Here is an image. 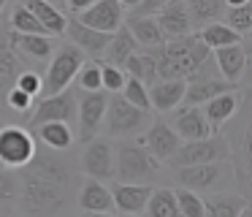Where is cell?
I'll list each match as a JSON object with an SVG mask.
<instances>
[{
    "label": "cell",
    "mask_w": 252,
    "mask_h": 217,
    "mask_svg": "<svg viewBox=\"0 0 252 217\" xmlns=\"http://www.w3.org/2000/svg\"><path fill=\"white\" fill-rule=\"evenodd\" d=\"M76 79L82 90H103L100 87V63H82L76 71Z\"/></svg>",
    "instance_id": "cell-40"
},
{
    "label": "cell",
    "mask_w": 252,
    "mask_h": 217,
    "mask_svg": "<svg viewBox=\"0 0 252 217\" xmlns=\"http://www.w3.org/2000/svg\"><path fill=\"white\" fill-rule=\"evenodd\" d=\"M55 119L68 122V125L76 119V95H73L68 87H65L63 92L46 95L35 108H30V114H28V128H35V125H41V122H55Z\"/></svg>",
    "instance_id": "cell-9"
},
{
    "label": "cell",
    "mask_w": 252,
    "mask_h": 217,
    "mask_svg": "<svg viewBox=\"0 0 252 217\" xmlns=\"http://www.w3.org/2000/svg\"><path fill=\"white\" fill-rule=\"evenodd\" d=\"M187 11H190L192 27H201L206 22H214L222 16L225 11V0H185Z\"/></svg>",
    "instance_id": "cell-33"
},
{
    "label": "cell",
    "mask_w": 252,
    "mask_h": 217,
    "mask_svg": "<svg viewBox=\"0 0 252 217\" xmlns=\"http://www.w3.org/2000/svg\"><path fill=\"white\" fill-rule=\"evenodd\" d=\"M230 155V141L222 139V136L212 133L203 136V139H192V141H182L176 146V152L168 157L171 168L179 166H192V163H212V160H225Z\"/></svg>",
    "instance_id": "cell-6"
},
{
    "label": "cell",
    "mask_w": 252,
    "mask_h": 217,
    "mask_svg": "<svg viewBox=\"0 0 252 217\" xmlns=\"http://www.w3.org/2000/svg\"><path fill=\"white\" fill-rule=\"evenodd\" d=\"M19 171L35 174V177H41V179H52V182H60V184H65L68 177H71V168H68V163L63 160L60 155H57V149L41 152L38 146H35L30 163L25 168H19Z\"/></svg>",
    "instance_id": "cell-19"
},
{
    "label": "cell",
    "mask_w": 252,
    "mask_h": 217,
    "mask_svg": "<svg viewBox=\"0 0 252 217\" xmlns=\"http://www.w3.org/2000/svg\"><path fill=\"white\" fill-rule=\"evenodd\" d=\"M136 139H138V144L147 146V149L152 152L160 163L168 160V157L176 152V146L182 144L179 133H176V130L171 128L165 119H152V122H149V128L144 130L141 136H136Z\"/></svg>",
    "instance_id": "cell-12"
},
{
    "label": "cell",
    "mask_w": 252,
    "mask_h": 217,
    "mask_svg": "<svg viewBox=\"0 0 252 217\" xmlns=\"http://www.w3.org/2000/svg\"><path fill=\"white\" fill-rule=\"evenodd\" d=\"M125 27L130 30V36L136 38L138 46H144V49L160 46V43L168 41V38H165V33L160 30V25H158V19H155V16L130 14V16H125Z\"/></svg>",
    "instance_id": "cell-25"
},
{
    "label": "cell",
    "mask_w": 252,
    "mask_h": 217,
    "mask_svg": "<svg viewBox=\"0 0 252 217\" xmlns=\"http://www.w3.org/2000/svg\"><path fill=\"white\" fill-rule=\"evenodd\" d=\"M122 68H125V73L127 76H133V79H138V81H144V84H152V81H158L160 76H158V65H155V60H152V54L144 49V52H133L130 57L122 63Z\"/></svg>",
    "instance_id": "cell-30"
},
{
    "label": "cell",
    "mask_w": 252,
    "mask_h": 217,
    "mask_svg": "<svg viewBox=\"0 0 252 217\" xmlns=\"http://www.w3.org/2000/svg\"><path fill=\"white\" fill-rule=\"evenodd\" d=\"M136 49H138L136 38L130 36V30H127L125 22H122V25L111 33L109 43H106V49H103V57H106V63H111V65H122Z\"/></svg>",
    "instance_id": "cell-28"
},
{
    "label": "cell",
    "mask_w": 252,
    "mask_h": 217,
    "mask_svg": "<svg viewBox=\"0 0 252 217\" xmlns=\"http://www.w3.org/2000/svg\"><path fill=\"white\" fill-rule=\"evenodd\" d=\"M73 19L87 25V27H95V30L114 33L117 27L125 22V8H122L117 0H95V3L87 5L84 11L73 14Z\"/></svg>",
    "instance_id": "cell-11"
},
{
    "label": "cell",
    "mask_w": 252,
    "mask_h": 217,
    "mask_svg": "<svg viewBox=\"0 0 252 217\" xmlns=\"http://www.w3.org/2000/svg\"><path fill=\"white\" fill-rule=\"evenodd\" d=\"M117 3H120L122 8H125V11H133V8H136V5H138V3H141V0H117Z\"/></svg>",
    "instance_id": "cell-46"
},
{
    "label": "cell",
    "mask_w": 252,
    "mask_h": 217,
    "mask_svg": "<svg viewBox=\"0 0 252 217\" xmlns=\"http://www.w3.org/2000/svg\"><path fill=\"white\" fill-rule=\"evenodd\" d=\"M149 122H152V111L133 106L122 92H109V103H106L100 128L111 139H136L149 128Z\"/></svg>",
    "instance_id": "cell-2"
},
{
    "label": "cell",
    "mask_w": 252,
    "mask_h": 217,
    "mask_svg": "<svg viewBox=\"0 0 252 217\" xmlns=\"http://www.w3.org/2000/svg\"><path fill=\"white\" fill-rule=\"evenodd\" d=\"M19 204L25 215H55L65 209V190L60 182L41 179L35 174L22 171V184H19Z\"/></svg>",
    "instance_id": "cell-4"
},
{
    "label": "cell",
    "mask_w": 252,
    "mask_h": 217,
    "mask_svg": "<svg viewBox=\"0 0 252 217\" xmlns=\"http://www.w3.org/2000/svg\"><path fill=\"white\" fill-rule=\"evenodd\" d=\"M120 92L133 103V106L152 111V106H149V90H147V84H144V81H138V79H133V76H127V79H125V87H122Z\"/></svg>",
    "instance_id": "cell-37"
},
{
    "label": "cell",
    "mask_w": 252,
    "mask_h": 217,
    "mask_svg": "<svg viewBox=\"0 0 252 217\" xmlns=\"http://www.w3.org/2000/svg\"><path fill=\"white\" fill-rule=\"evenodd\" d=\"M201 108H203V114H206L209 125L214 128V133H217L220 125L228 122V119L241 108V95L236 90H225V92H220V95L209 98L206 103H201Z\"/></svg>",
    "instance_id": "cell-24"
},
{
    "label": "cell",
    "mask_w": 252,
    "mask_h": 217,
    "mask_svg": "<svg viewBox=\"0 0 252 217\" xmlns=\"http://www.w3.org/2000/svg\"><path fill=\"white\" fill-rule=\"evenodd\" d=\"M109 190H111V201H114V212H120V215H144V206L149 201L152 184L149 182H120L117 179Z\"/></svg>",
    "instance_id": "cell-14"
},
{
    "label": "cell",
    "mask_w": 252,
    "mask_h": 217,
    "mask_svg": "<svg viewBox=\"0 0 252 217\" xmlns=\"http://www.w3.org/2000/svg\"><path fill=\"white\" fill-rule=\"evenodd\" d=\"M35 128H38V139L46 149L63 152V149H68V146H73V130L68 122L55 119V122H41V125H35Z\"/></svg>",
    "instance_id": "cell-29"
},
{
    "label": "cell",
    "mask_w": 252,
    "mask_h": 217,
    "mask_svg": "<svg viewBox=\"0 0 252 217\" xmlns=\"http://www.w3.org/2000/svg\"><path fill=\"white\" fill-rule=\"evenodd\" d=\"M8 27H11L14 33H38V36L46 33V27L41 25V22L33 16V11H28L22 3L14 5V11L8 14ZM46 36H49V33H46Z\"/></svg>",
    "instance_id": "cell-34"
},
{
    "label": "cell",
    "mask_w": 252,
    "mask_h": 217,
    "mask_svg": "<svg viewBox=\"0 0 252 217\" xmlns=\"http://www.w3.org/2000/svg\"><path fill=\"white\" fill-rule=\"evenodd\" d=\"M125 79H127L125 68L111 65V63H100V87L106 92H120L125 87Z\"/></svg>",
    "instance_id": "cell-38"
},
{
    "label": "cell",
    "mask_w": 252,
    "mask_h": 217,
    "mask_svg": "<svg viewBox=\"0 0 252 217\" xmlns=\"http://www.w3.org/2000/svg\"><path fill=\"white\" fill-rule=\"evenodd\" d=\"M35 152V139L22 125H3L0 128V163L8 168H25Z\"/></svg>",
    "instance_id": "cell-7"
},
{
    "label": "cell",
    "mask_w": 252,
    "mask_h": 217,
    "mask_svg": "<svg viewBox=\"0 0 252 217\" xmlns=\"http://www.w3.org/2000/svg\"><path fill=\"white\" fill-rule=\"evenodd\" d=\"M33 101H35V98H30L28 92L19 90L17 84H14L11 90L6 92V106H8V108H14L17 114H25V117H28L30 108H33Z\"/></svg>",
    "instance_id": "cell-41"
},
{
    "label": "cell",
    "mask_w": 252,
    "mask_h": 217,
    "mask_svg": "<svg viewBox=\"0 0 252 217\" xmlns=\"http://www.w3.org/2000/svg\"><path fill=\"white\" fill-rule=\"evenodd\" d=\"M79 209L84 215H111L114 212V201H111V190L106 182L87 177L79 190Z\"/></svg>",
    "instance_id": "cell-21"
},
{
    "label": "cell",
    "mask_w": 252,
    "mask_h": 217,
    "mask_svg": "<svg viewBox=\"0 0 252 217\" xmlns=\"http://www.w3.org/2000/svg\"><path fill=\"white\" fill-rule=\"evenodd\" d=\"M225 16V25L230 30H236L239 36H247L252 30V5L250 3H241V5H228L222 11Z\"/></svg>",
    "instance_id": "cell-35"
},
{
    "label": "cell",
    "mask_w": 252,
    "mask_h": 217,
    "mask_svg": "<svg viewBox=\"0 0 252 217\" xmlns=\"http://www.w3.org/2000/svg\"><path fill=\"white\" fill-rule=\"evenodd\" d=\"M106 103H109V92L106 90H82L76 103L79 141H90L93 136H98L100 125H103Z\"/></svg>",
    "instance_id": "cell-8"
},
{
    "label": "cell",
    "mask_w": 252,
    "mask_h": 217,
    "mask_svg": "<svg viewBox=\"0 0 252 217\" xmlns=\"http://www.w3.org/2000/svg\"><path fill=\"white\" fill-rule=\"evenodd\" d=\"M22 5L28 11H33V16L46 27L49 36H63V33H65L68 16L63 14L55 3H49V0H22Z\"/></svg>",
    "instance_id": "cell-27"
},
{
    "label": "cell",
    "mask_w": 252,
    "mask_h": 217,
    "mask_svg": "<svg viewBox=\"0 0 252 217\" xmlns=\"http://www.w3.org/2000/svg\"><path fill=\"white\" fill-rule=\"evenodd\" d=\"M14 84H17L19 90H25L30 98H38L44 81H41V76L35 73L33 68H25V71H19V76H17V81H14Z\"/></svg>",
    "instance_id": "cell-42"
},
{
    "label": "cell",
    "mask_w": 252,
    "mask_h": 217,
    "mask_svg": "<svg viewBox=\"0 0 252 217\" xmlns=\"http://www.w3.org/2000/svg\"><path fill=\"white\" fill-rule=\"evenodd\" d=\"M49 3H55V5H57V3H60V0H49Z\"/></svg>",
    "instance_id": "cell-50"
},
{
    "label": "cell",
    "mask_w": 252,
    "mask_h": 217,
    "mask_svg": "<svg viewBox=\"0 0 252 217\" xmlns=\"http://www.w3.org/2000/svg\"><path fill=\"white\" fill-rule=\"evenodd\" d=\"M174 171H176V182H179V187L195 190V193H203V190L214 187V184L225 177L222 160L192 163V166H179V168H174Z\"/></svg>",
    "instance_id": "cell-13"
},
{
    "label": "cell",
    "mask_w": 252,
    "mask_h": 217,
    "mask_svg": "<svg viewBox=\"0 0 252 217\" xmlns=\"http://www.w3.org/2000/svg\"><path fill=\"white\" fill-rule=\"evenodd\" d=\"M82 63H84V52L76 43H63V46H57L55 54L49 57L46 73L41 76V81H44L41 92L44 95H55V92H63L65 87H71V81L76 79V71L82 68Z\"/></svg>",
    "instance_id": "cell-5"
},
{
    "label": "cell",
    "mask_w": 252,
    "mask_h": 217,
    "mask_svg": "<svg viewBox=\"0 0 252 217\" xmlns=\"http://www.w3.org/2000/svg\"><path fill=\"white\" fill-rule=\"evenodd\" d=\"M241 3H250V0H225V8L228 5H241Z\"/></svg>",
    "instance_id": "cell-47"
},
{
    "label": "cell",
    "mask_w": 252,
    "mask_h": 217,
    "mask_svg": "<svg viewBox=\"0 0 252 217\" xmlns=\"http://www.w3.org/2000/svg\"><path fill=\"white\" fill-rule=\"evenodd\" d=\"M19 198V179L14 177V168L0 163V204Z\"/></svg>",
    "instance_id": "cell-39"
},
{
    "label": "cell",
    "mask_w": 252,
    "mask_h": 217,
    "mask_svg": "<svg viewBox=\"0 0 252 217\" xmlns=\"http://www.w3.org/2000/svg\"><path fill=\"white\" fill-rule=\"evenodd\" d=\"M187 79H158L147 87L149 90V106L158 114H168L182 103Z\"/></svg>",
    "instance_id": "cell-20"
},
{
    "label": "cell",
    "mask_w": 252,
    "mask_h": 217,
    "mask_svg": "<svg viewBox=\"0 0 252 217\" xmlns=\"http://www.w3.org/2000/svg\"><path fill=\"white\" fill-rule=\"evenodd\" d=\"M63 3H65V8H68V14H79V11H84L87 8V5H93L95 0H63Z\"/></svg>",
    "instance_id": "cell-44"
},
{
    "label": "cell",
    "mask_w": 252,
    "mask_h": 217,
    "mask_svg": "<svg viewBox=\"0 0 252 217\" xmlns=\"http://www.w3.org/2000/svg\"><path fill=\"white\" fill-rule=\"evenodd\" d=\"M165 3H168V0H141V3H138L136 8L130 11V14H138V16H155Z\"/></svg>",
    "instance_id": "cell-43"
},
{
    "label": "cell",
    "mask_w": 252,
    "mask_h": 217,
    "mask_svg": "<svg viewBox=\"0 0 252 217\" xmlns=\"http://www.w3.org/2000/svg\"><path fill=\"white\" fill-rule=\"evenodd\" d=\"M158 65L160 79H195L212 71V49L198 38V33H187L179 38H168L160 46L147 49Z\"/></svg>",
    "instance_id": "cell-1"
},
{
    "label": "cell",
    "mask_w": 252,
    "mask_h": 217,
    "mask_svg": "<svg viewBox=\"0 0 252 217\" xmlns=\"http://www.w3.org/2000/svg\"><path fill=\"white\" fill-rule=\"evenodd\" d=\"M6 3H8V0H0V11H3V8H6Z\"/></svg>",
    "instance_id": "cell-49"
},
{
    "label": "cell",
    "mask_w": 252,
    "mask_h": 217,
    "mask_svg": "<svg viewBox=\"0 0 252 217\" xmlns=\"http://www.w3.org/2000/svg\"><path fill=\"white\" fill-rule=\"evenodd\" d=\"M250 209V198L236 193H214L203 201V212L209 217H241Z\"/></svg>",
    "instance_id": "cell-26"
},
{
    "label": "cell",
    "mask_w": 252,
    "mask_h": 217,
    "mask_svg": "<svg viewBox=\"0 0 252 217\" xmlns=\"http://www.w3.org/2000/svg\"><path fill=\"white\" fill-rule=\"evenodd\" d=\"M65 36L71 38V43H76L84 54H90V57H100L103 49H106V43H109V38H111V33L87 27V25H82V22H76L71 16L68 25H65Z\"/></svg>",
    "instance_id": "cell-23"
},
{
    "label": "cell",
    "mask_w": 252,
    "mask_h": 217,
    "mask_svg": "<svg viewBox=\"0 0 252 217\" xmlns=\"http://www.w3.org/2000/svg\"><path fill=\"white\" fill-rule=\"evenodd\" d=\"M174 125L171 128L179 133L182 141H192V139H203V136H212L214 128L209 125L206 114H203L201 106H185V103H179V106L174 108Z\"/></svg>",
    "instance_id": "cell-17"
},
{
    "label": "cell",
    "mask_w": 252,
    "mask_h": 217,
    "mask_svg": "<svg viewBox=\"0 0 252 217\" xmlns=\"http://www.w3.org/2000/svg\"><path fill=\"white\" fill-rule=\"evenodd\" d=\"M160 30L165 33V38H179L192 33V19H190V11H187L185 0H168L163 8L155 14Z\"/></svg>",
    "instance_id": "cell-22"
},
{
    "label": "cell",
    "mask_w": 252,
    "mask_h": 217,
    "mask_svg": "<svg viewBox=\"0 0 252 217\" xmlns=\"http://www.w3.org/2000/svg\"><path fill=\"white\" fill-rule=\"evenodd\" d=\"M3 125H6V119H3V108H0V128H3Z\"/></svg>",
    "instance_id": "cell-48"
},
{
    "label": "cell",
    "mask_w": 252,
    "mask_h": 217,
    "mask_svg": "<svg viewBox=\"0 0 252 217\" xmlns=\"http://www.w3.org/2000/svg\"><path fill=\"white\" fill-rule=\"evenodd\" d=\"M212 57H214V65H217V73L222 76L225 81H230L233 87L239 84L241 76H244V71H247V46H244V41L212 49Z\"/></svg>",
    "instance_id": "cell-15"
},
{
    "label": "cell",
    "mask_w": 252,
    "mask_h": 217,
    "mask_svg": "<svg viewBox=\"0 0 252 217\" xmlns=\"http://www.w3.org/2000/svg\"><path fill=\"white\" fill-rule=\"evenodd\" d=\"M8 33H11V27H8V22H6V25H0V52L11 46V41H8Z\"/></svg>",
    "instance_id": "cell-45"
},
{
    "label": "cell",
    "mask_w": 252,
    "mask_h": 217,
    "mask_svg": "<svg viewBox=\"0 0 252 217\" xmlns=\"http://www.w3.org/2000/svg\"><path fill=\"white\" fill-rule=\"evenodd\" d=\"M225 90H236V87L230 84V81H225L220 73H203V76H195V79H187L182 103H185V106H201L209 98L220 95V92H225Z\"/></svg>",
    "instance_id": "cell-18"
},
{
    "label": "cell",
    "mask_w": 252,
    "mask_h": 217,
    "mask_svg": "<svg viewBox=\"0 0 252 217\" xmlns=\"http://www.w3.org/2000/svg\"><path fill=\"white\" fill-rule=\"evenodd\" d=\"M176 206H179V217H206L203 212V198L195 195V190H187V187H176Z\"/></svg>",
    "instance_id": "cell-36"
},
{
    "label": "cell",
    "mask_w": 252,
    "mask_h": 217,
    "mask_svg": "<svg viewBox=\"0 0 252 217\" xmlns=\"http://www.w3.org/2000/svg\"><path fill=\"white\" fill-rule=\"evenodd\" d=\"M160 168L163 163L133 139H125L114 149V177L120 182H149L160 177Z\"/></svg>",
    "instance_id": "cell-3"
},
{
    "label": "cell",
    "mask_w": 252,
    "mask_h": 217,
    "mask_svg": "<svg viewBox=\"0 0 252 217\" xmlns=\"http://www.w3.org/2000/svg\"><path fill=\"white\" fill-rule=\"evenodd\" d=\"M144 212L149 217H179V206H176L174 190L171 187H152Z\"/></svg>",
    "instance_id": "cell-31"
},
{
    "label": "cell",
    "mask_w": 252,
    "mask_h": 217,
    "mask_svg": "<svg viewBox=\"0 0 252 217\" xmlns=\"http://www.w3.org/2000/svg\"><path fill=\"white\" fill-rule=\"evenodd\" d=\"M82 171L93 179L109 182L114 179V146L109 139H90L82 152Z\"/></svg>",
    "instance_id": "cell-10"
},
{
    "label": "cell",
    "mask_w": 252,
    "mask_h": 217,
    "mask_svg": "<svg viewBox=\"0 0 252 217\" xmlns=\"http://www.w3.org/2000/svg\"><path fill=\"white\" fill-rule=\"evenodd\" d=\"M198 38H201L203 43H206L209 49H217V46H228V43H239L244 41V36H239L236 30H230L225 22H206V25H201V33H198Z\"/></svg>",
    "instance_id": "cell-32"
},
{
    "label": "cell",
    "mask_w": 252,
    "mask_h": 217,
    "mask_svg": "<svg viewBox=\"0 0 252 217\" xmlns=\"http://www.w3.org/2000/svg\"><path fill=\"white\" fill-rule=\"evenodd\" d=\"M8 41L17 49V54L25 63H35V60H49L57 49L55 36H38V33H8Z\"/></svg>",
    "instance_id": "cell-16"
}]
</instances>
